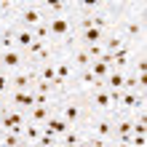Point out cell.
I'll return each mask as SVG.
<instances>
[{
  "mask_svg": "<svg viewBox=\"0 0 147 147\" xmlns=\"http://www.w3.org/2000/svg\"><path fill=\"white\" fill-rule=\"evenodd\" d=\"M24 147H27V144H24Z\"/></svg>",
  "mask_w": 147,
  "mask_h": 147,
  "instance_id": "d6986e66",
  "label": "cell"
},
{
  "mask_svg": "<svg viewBox=\"0 0 147 147\" xmlns=\"http://www.w3.org/2000/svg\"><path fill=\"white\" fill-rule=\"evenodd\" d=\"M75 147H94V144H91V142H88V139H86V136H83V139H80V142H78Z\"/></svg>",
  "mask_w": 147,
  "mask_h": 147,
  "instance_id": "2e32d148",
  "label": "cell"
},
{
  "mask_svg": "<svg viewBox=\"0 0 147 147\" xmlns=\"http://www.w3.org/2000/svg\"><path fill=\"white\" fill-rule=\"evenodd\" d=\"M8 94H11V75L0 72V99H8Z\"/></svg>",
  "mask_w": 147,
  "mask_h": 147,
  "instance_id": "7c38bea8",
  "label": "cell"
},
{
  "mask_svg": "<svg viewBox=\"0 0 147 147\" xmlns=\"http://www.w3.org/2000/svg\"><path fill=\"white\" fill-rule=\"evenodd\" d=\"M123 43H126V38L120 35L118 30H112V32H107V38H105V51H107V54H115Z\"/></svg>",
  "mask_w": 147,
  "mask_h": 147,
  "instance_id": "ba28073f",
  "label": "cell"
},
{
  "mask_svg": "<svg viewBox=\"0 0 147 147\" xmlns=\"http://www.w3.org/2000/svg\"><path fill=\"white\" fill-rule=\"evenodd\" d=\"M126 86V70H110L105 78V91H123Z\"/></svg>",
  "mask_w": 147,
  "mask_h": 147,
  "instance_id": "8992f818",
  "label": "cell"
},
{
  "mask_svg": "<svg viewBox=\"0 0 147 147\" xmlns=\"http://www.w3.org/2000/svg\"><path fill=\"white\" fill-rule=\"evenodd\" d=\"M83 48H86V54L91 56V62H94V59H99L102 54H105V43H96V46H83Z\"/></svg>",
  "mask_w": 147,
  "mask_h": 147,
  "instance_id": "5bb4252c",
  "label": "cell"
},
{
  "mask_svg": "<svg viewBox=\"0 0 147 147\" xmlns=\"http://www.w3.org/2000/svg\"><path fill=\"white\" fill-rule=\"evenodd\" d=\"M131 147H147V136H134L131 134Z\"/></svg>",
  "mask_w": 147,
  "mask_h": 147,
  "instance_id": "9a60e30c",
  "label": "cell"
},
{
  "mask_svg": "<svg viewBox=\"0 0 147 147\" xmlns=\"http://www.w3.org/2000/svg\"><path fill=\"white\" fill-rule=\"evenodd\" d=\"M51 112H54V107H32V110L27 112V120H32V123L43 126V123L51 118Z\"/></svg>",
  "mask_w": 147,
  "mask_h": 147,
  "instance_id": "9c48e42d",
  "label": "cell"
},
{
  "mask_svg": "<svg viewBox=\"0 0 147 147\" xmlns=\"http://www.w3.org/2000/svg\"><path fill=\"white\" fill-rule=\"evenodd\" d=\"M32 43H35L32 30H22V27H19V32H16V48H19V51H27Z\"/></svg>",
  "mask_w": 147,
  "mask_h": 147,
  "instance_id": "30bf717a",
  "label": "cell"
},
{
  "mask_svg": "<svg viewBox=\"0 0 147 147\" xmlns=\"http://www.w3.org/2000/svg\"><path fill=\"white\" fill-rule=\"evenodd\" d=\"M0 144H3V147H24V139L5 131V134H3V142H0Z\"/></svg>",
  "mask_w": 147,
  "mask_h": 147,
  "instance_id": "4fadbf2b",
  "label": "cell"
},
{
  "mask_svg": "<svg viewBox=\"0 0 147 147\" xmlns=\"http://www.w3.org/2000/svg\"><path fill=\"white\" fill-rule=\"evenodd\" d=\"M40 134H43V126H38V123H32V120H27V123H24L22 139H24V144H27V147H35L38 139H40Z\"/></svg>",
  "mask_w": 147,
  "mask_h": 147,
  "instance_id": "52a82bcc",
  "label": "cell"
},
{
  "mask_svg": "<svg viewBox=\"0 0 147 147\" xmlns=\"http://www.w3.org/2000/svg\"><path fill=\"white\" fill-rule=\"evenodd\" d=\"M3 134H5V131H3V128H0V142H3Z\"/></svg>",
  "mask_w": 147,
  "mask_h": 147,
  "instance_id": "ac0fdd59",
  "label": "cell"
},
{
  "mask_svg": "<svg viewBox=\"0 0 147 147\" xmlns=\"http://www.w3.org/2000/svg\"><path fill=\"white\" fill-rule=\"evenodd\" d=\"M83 136H86V134H83V128L72 126V128H70V131H67V134H64V136H62V139H59V142H62V144H67V147H75L78 142L83 139Z\"/></svg>",
  "mask_w": 147,
  "mask_h": 147,
  "instance_id": "8fae6325",
  "label": "cell"
},
{
  "mask_svg": "<svg viewBox=\"0 0 147 147\" xmlns=\"http://www.w3.org/2000/svg\"><path fill=\"white\" fill-rule=\"evenodd\" d=\"M105 147H118V144L115 142H105Z\"/></svg>",
  "mask_w": 147,
  "mask_h": 147,
  "instance_id": "e0dca14e",
  "label": "cell"
},
{
  "mask_svg": "<svg viewBox=\"0 0 147 147\" xmlns=\"http://www.w3.org/2000/svg\"><path fill=\"white\" fill-rule=\"evenodd\" d=\"M27 67V56H24V51L19 48H11V51H0V72L5 75H13Z\"/></svg>",
  "mask_w": 147,
  "mask_h": 147,
  "instance_id": "3957f363",
  "label": "cell"
},
{
  "mask_svg": "<svg viewBox=\"0 0 147 147\" xmlns=\"http://www.w3.org/2000/svg\"><path fill=\"white\" fill-rule=\"evenodd\" d=\"M48 32H51V43H62L64 38L75 35V24H72V13H62L48 19Z\"/></svg>",
  "mask_w": 147,
  "mask_h": 147,
  "instance_id": "7a4b0ae2",
  "label": "cell"
},
{
  "mask_svg": "<svg viewBox=\"0 0 147 147\" xmlns=\"http://www.w3.org/2000/svg\"><path fill=\"white\" fill-rule=\"evenodd\" d=\"M8 105L11 107H16V110H24V112H30L32 107H35V91H11L8 94Z\"/></svg>",
  "mask_w": 147,
  "mask_h": 147,
  "instance_id": "277c9868",
  "label": "cell"
},
{
  "mask_svg": "<svg viewBox=\"0 0 147 147\" xmlns=\"http://www.w3.org/2000/svg\"><path fill=\"white\" fill-rule=\"evenodd\" d=\"M70 123H67V120L62 118V115H59V112L54 110V112H51V118L46 120V123H43V131H46V134H54L56 136V139H62V136L67 134V131H70Z\"/></svg>",
  "mask_w": 147,
  "mask_h": 147,
  "instance_id": "5b68a950",
  "label": "cell"
},
{
  "mask_svg": "<svg viewBox=\"0 0 147 147\" xmlns=\"http://www.w3.org/2000/svg\"><path fill=\"white\" fill-rule=\"evenodd\" d=\"M112 118L115 115H91L83 123V134L96 139H112Z\"/></svg>",
  "mask_w": 147,
  "mask_h": 147,
  "instance_id": "6da1fadb",
  "label": "cell"
}]
</instances>
